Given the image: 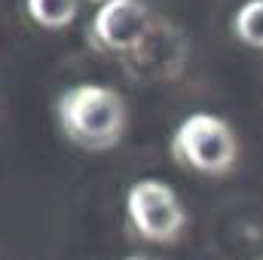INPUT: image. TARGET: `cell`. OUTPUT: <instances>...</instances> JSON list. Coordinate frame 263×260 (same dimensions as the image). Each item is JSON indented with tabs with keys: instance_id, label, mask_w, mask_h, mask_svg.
I'll list each match as a JSON object with an SVG mask.
<instances>
[{
	"instance_id": "obj_1",
	"label": "cell",
	"mask_w": 263,
	"mask_h": 260,
	"mask_svg": "<svg viewBox=\"0 0 263 260\" xmlns=\"http://www.w3.org/2000/svg\"><path fill=\"white\" fill-rule=\"evenodd\" d=\"M59 123L73 144L86 150H110L123 141L129 110L117 89L80 83L59 98Z\"/></svg>"
},
{
	"instance_id": "obj_2",
	"label": "cell",
	"mask_w": 263,
	"mask_h": 260,
	"mask_svg": "<svg viewBox=\"0 0 263 260\" xmlns=\"http://www.w3.org/2000/svg\"><path fill=\"white\" fill-rule=\"evenodd\" d=\"M172 153L193 172L227 175L239 162V135L214 114H190L172 135Z\"/></svg>"
},
{
	"instance_id": "obj_3",
	"label": "cell",
	"mask_w": 263,
	"mask_h": 260,
	"mask_svg": "<svg viewBox=\"0 0 263 260\" xmlns=\"http://www.w3.org/2000/svg\"><path fill=\"white\" fill-rule=\"evenodd\" d=\"M126 211L141 239L168 245L178 242L187 227V208L178 193L159 178H141L126 193Z\"/></svg>"
},
{
	"instance_id": "obj_4",
	"label": "cell",
	"mask_w": 263,
	"mask_h": 260,
	"mask_svg": "<svg viewBox=\"0 0 263 260\" xmlns=\"http://www.w3.org/2000/svg\"><path fill=\"white\" fill-rule=\"evenodd\" d=\"M92 37L107 52H135L150 37V9L141 0H107L92 18Z\"/></svg>"
},
{
	"instance_id": "obj_5",
	"label": "cell",
	"mask_w": 263,
	"mask_h": 260,
	"mask_svg": "<svg viewBox=\"0 0 263 260\" xmlns=\"http://www.w3.org/2000/svg\"><path fill=\"white\" fill-rule=\"evenodd\" d=\"M233 34L239 43L263 49V0H245L233 12Z\"/></svg>"
},
{
	"instance_id": "obj_6",
	"label": "cell",
	"mask_w": 263,
	"mask_h": 260,
	"mask_svg": "<svg viewBox=\"0 0 263 260\" xmlns=\"http://www.w3.org/2000/svg\"><path fill=\"white\" fill-rule=\"evenodd\" d=\"M28 15L43 28H65L77 18L80 0H25Z\"/></svg>"
},
{
	"instance_id": "obj_7",
	"label": "cell",
	"mask_w": 263,
	"mask_h": 260,
	"mask_svg": "<svg viewBox=\"0 0 263 260\" xmlns=\"http://www.w3.org/2000/svg\"><path fill=\"white\" fill-rule=\"evenodd\" d=\"M126 260H150V257H126Z\"/></svg>"
},
{
	"instance_id": "obj_8",
	"label": "cell",
	"mask_w": 263,
	"mask_h": 260,
	"mask_svg": "<svg viewBox=\"0 0 263 260\" xmlns=\"http://www.w3.org/2000/svg\"><path fill=\"white\" fill-rule=\"evenodd\" d=\"M92 3H107V0H92Z\"/></svg>"
},
{
	"instance_id": "obj_9",
	"label": "cell",
	"mask_w": 263,
	"mask_h": 260,
	"mask_svg": "<svg viewBox=\"0 0 263 260\" xmlns=\"http://www.w3.org/2000/svg\"><path fill=\"white\" fill-rule=\"evenodd\" d=\"M260 260H263V257H260Z\"/></svg>"
}]
</instances>
